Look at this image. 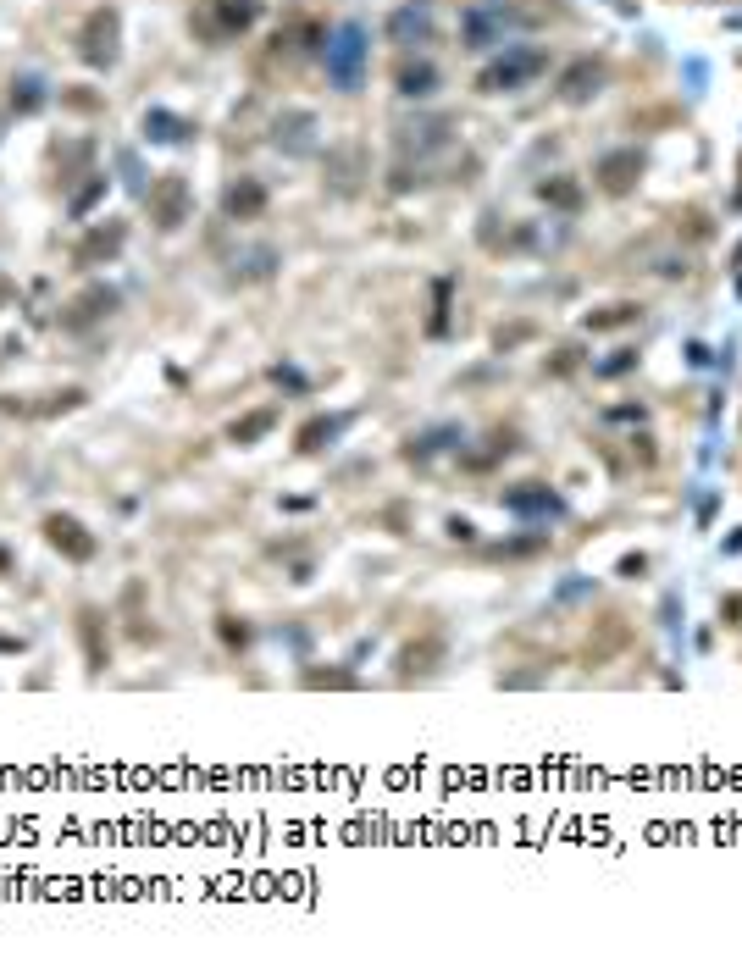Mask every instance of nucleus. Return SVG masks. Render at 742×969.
Masks as SVG:
<instances>
[{
    "mask_svg": "<svg viewBox=\"0 0 742 969\" xmlns=\"http://www.w3.org/2000/svg\"><path fill=\"white\" fill-rule=\"evenodd\" d=\"M538 200L571 216V211H582V183H576L571 172H554V178H543V183H538Z\"/></svg>",
    "mask_w": 742,
    "mask_h": 969,
    "instance_id": "nucleus-21",
    "label": "nucleus"
},
{
    "mask_svg": "<svg viewBox=\"0 0 742 969\" xmlns=\"http://www.w3.org/2000/svg\"><path fill=\"white\" fill-rule=\"evenodd\" d=\"M216 632H222V643L239 654V648H250V626L239 621V615H216Z\"/></svg>",
    "mask_w": 742,
    "mask_h": 969,
    "instance_id": "nucleus-30",
    "label": "nucleus"
},
{
    "mask_svg": "<svg viewBox=\"0 0 742 969\" xmlns=\"http://www.w3.org/2000/svg\"><path fill=\"white\" fill-rule=\"evenodd\" d=\"M637 316H643V305H632V300H615V305H604V311H587V333H610V327H632Z\"/></svg>",
    "mask_w": 742,
    "mask_h": 969,
    "instance_id": "nucleus-25",
    "label": "nucleus"
},
{
    "mask_svg": "<svg viewBox=\"0 0 742 969\" xmlns=\"http://www.w3.org/2000/svg\"><path fill=\"white\" fill-rule=\"evenodd\" d=\"M316 133H322L316 111H283V117L272 122V144L283 150V156H311V150H316Z\"/></svg>",
    "mask_w": 742,
    "mask_h": 969,
    "instance_id": "nucleus-13",
    "label": "nucleus"
},
{
    "mask_svg": "<svg viewBox=\"0 0 742 969\" xmlns=\"http://www.w3.org/2000/svg\"><path fill=\"white\" fill-rule=\"evenodd\" d=\"M432 0H405V6H394L388 12V39L394 45H405V50H416V45H427L432 39Z\"/></svg>",
    "mask_w": 742,
    "mask_h": 969,
    "instance_id": "nucleus-11",
    "label": "nucleus"
},
{
    "mask_svg": "<svg viewBox=\"0 0 742 969\" xmlns=\"http://www.w3.org/2000/svg\"><path fill=\"white\" fill-rule=\"evenodd\" d=\"M277 416H283V410H277V405H261V410H250V416H239V421H233V427H228V443H239V449H250V443H261L266 432L277 427Z\"/></svg>",
    "mask_w": 742,
    "mask_h": 969,
    "instance_id": "nucleus-20",
    "label": "nucleus"
},
{
    "mask_svg": "<svg viewBox=\"0 0 742 969\" xmlns=\"http://www.w3.org/2000/svg\"><path fill=\"white\" fill-rule=\"evenodd\" d=\"M632 366H637V349H615V355H610V360H599L593 371H599V377H626Z\"/></svg>",
    "mask_w": 742,
    "mask_h": 969,
    "instance_id": "nucleus-32",
    "label": "nucleus"
},
{
    "mask_svg": "<svg viewBox=\"0 0 742 969\" xmlns=\"http://www.w3.org/2000/svg\"><path fill=\"white\" fill-rule=\"evenodd\" d=\"M427 333H432V338H443V333H449V283H438V288H432V316H427Z\"/></svg>",
    "mask_w": 742,
    "mask_h": 969,
    "instance_id": "nucleus-27",
    "label": "nucleus"
},
{
    "mask_svg": "<svg viewBox=\"0 0 742 969\" xmlns=\"http://www.w3.org/2000/svg\"><path fill=\"white\" fill-rule=\"evenodd\" d=\"M111 615L100 610V604H84L78 610V637H84V665H89V676H100V670L111 665Z\"/></svg>",
    "mask_w": 742,
    "mask_h": 969,
    "instance_id": "nucleus-12",
    "label": "nucleus"
},
{
    "mask_svg": "<svg viewBox=\"0 0 742 969\" xmlns=\"http://www.w3.org/2000/svg\"><path fill=\"white\" fill-rule=\"evenodd\" d=\"M604 416H610V421H643L648 410L643 405H615V410H604Z\"/></svg>",
    "mask_w": 742,
    "mask_h": 969,
    "instance_id": "nucleus-36",
    "label": "nucleus"
},
{
    "mask_svg": "<svg viewBox=\"0 0 742 969\" xmlns=\"http://www.w3.org/2000/svg\"><path fill=\"white\" fill-rule=\"evenodd\" d=\"M366 61H371V45H366V23H338L327 34V84L338 95H355L366 84Z\"/></svg>",
    "mask_w": 742,
    "mask_h": 969,
    "instance_id": "nucleus-2",
    "label": "nucleus"
},
{
    "mask_svg": "<svg viewBox=\"0 0 742 969\" xmlns=\"http://www.w3.org/2000/svg\"><path fill=\"white\" fill-rule=\"evenodd\" d=\"M504 510H515V515H543V521H549V515L565 510V499H560V493H549L543 482H521V488L504 493Z\"/></svg>",
    "mask_w": 742,
    "mask_h": 969,
    "instance_id": "nucleus-16",
    "label": "nucleus"
},
{
    "mask_svg": "<svg viewBox=\"0 0 742 969\" xmlns=\"http://www.w3.org/2000/svg\"><path fill=\"white\" fill-rule=\"evenodd\" d=\"M449 538H460V543H471V538H477V527H471L466 515H455V521H449Z\"/></svg>",
    "mask_w": 742,
    "mask_h": 969,
    "instance_id": "nucleus-37",
    "label": "nucleus"
},
{
    "mask_svg": "<svg viewBox=\"0 0 742 969\" xmlns=\"http://www.w3.org/2000/svg\"><path fill=\"white\" fill-rule=\"evenodd\" d=\"M39 106H45L39 78H17V84H12V111H23V117H28V111H39Z\"/></svg>",
    "mask_w": 742,
    "mask_h": 969,
    "instance_id": "nucleus-28",
    "label": "nucleus"
},
{
    "mask_svg": "<svg viewBox=\"0 0 742 969\" xmlns=\"http://www.w3.org/2000/svg\"><path fill=\"white\" fill-rule=\"evenodd\" d=\"M222 211H228V222H255V216L266 211V183L261 178H233L228 189H222Z\"/></svg>",
    "mask_w": 742,
    "mask_h": 969,
    "instance_id": "nucleus-14",
    "label": "nucleus"
},
{
    "mask_svg": "<svg viewBox=\"0 0 742 969\" xmlns=\"http://www.w3.org/2000/svg\"><path fill=\"white\" fill-rule=\"evenodd\" d=\"M443 654V643H438V637H432V643H410L405 648V654H399V676H405V682H410V676H427V670H432V659H438Z\"/></svg>",
    "mask_w": 742,
    "mask_h": 969,
    "instance_id": "nucleus-26",
    "label": "nucleus"
},
{
    "mask_svg": "<svg viewBox=\"0 0 742 969\" xmlns=\"http://www.w3.org/2000/svg\"><path fill=\"white\" fill-rule=\"evenodd\" d=\"M111 311H117V288L95 283V288H84V294L61 311V322H67V327H95L100 316H111Z\"/></svg>",
    "mask_w": 742,
    "mask_h": 969,
    "instance_id": "nucleus-15",
    "label": "nucleus"
},
{
    "mask_svg": "<svg viewBox=\"0 0 742 969\" xmlns=\"http://www.w3.org/2000/svg\"><path fill=\"white\" fill-rule=\"evenodd\" d=\"M394 89H399L405 100H427L432 89H438V67H432V61H399Z\"/></svg>",
    "mask_w": 742,
    "mask_h": 969,
    "instance_id": "nucleus-18",
    "label": "nucleus"
},
{
    "mask_svg": "<svg viewBox=\"0 0 742 969\" xmlns=\"http://www.w3.org/2000/svg\"><path fill=\"white\" fill-rule=\"evenodd\" d=\"M144 205H150V222H156L161 233H178L183 222H189L194 211V189L183 172H161L156 183H150V194H144Z\"/></svg>",
    "mask_w": 742,
    "mask_h": 969,
    "instance_id": "nucleus-6",
    "label": "nucleus"
},
{
    "mask_svg": "<svg viewBox=\"0 0 742 969\" xmlns=\"http://www.w3.org/2000/svg\"><path fill=\"white\" fill-rule=\"evenodd\" d=\"M643 167H648L643 150H637V144H621V150H604V156H599L593 178H599L604 194H615V200H621V194H632L637 183H643Z\"/></svg>",
    "mask_w": 742,
    "mask_h": 969,
    "instance_id": "nucleus-9",
    "label": "nucleus"
},
{
    "mask_svg": "<svg viewBox=\"0 0 742 969\" xmlns=\"http://www.w3.org/2000/svg\"><path fill=\"white\" fill-rule=\"evenodd\" d=\"M643 571H648L643 554H626V560H621V576H643Z\"/></svg>",
    "mask_w": 742,
    "mask_h": 969,
    "instance_id": "nucleus-38",
    "label": "nucleus"
},
{
    "mask_svg": "<svg viewBox=\"0 0 742 969\" xmlns=\"http://www.w3.org/2000/svg\"><path fill=\"white\" fill-rule=\"evenodd\" d=\"M338 432H344V416H311L300 432H294V449H300V455H322Z\"/></svg>",
    "mask_w": 742,
    "mask_h": 969,
    "instance_id": "nucleus-22",
    "label": "nucleus"
},
{
    "mask_svg": "<svg viewBox=\"0 0 742 969\" xmlns=\"http://www.w3.org/2000/svg\"><path fill=\"white\" fill-rule=\"evenodd\" d=\"M455 443H466V432L460 427H427V432H416V438L405 443V460H432V455H443V449H455Z\"/></svg>",
    "mask_w": 742,
    "mask_h": 969,
    "instance_id": "nucleus-19",
    "label": "nucleus"
},
{
    "mask_svg": "<svg viewBox=\"0 0 742 969\" xmlns=\"http://www.w3.org/2000/svg\"><path fill=\"white\" fill-rule=\"evenodd\" d=\"M128 244V228L122 222H100L95 233H89L84 244H78V266H100V261H111V255Z\"/></svg>",
    "mask_w": 742,
    "mask_h": 969,
    "instance_id": "nucleus-17",
    "label": "nucleus"
},
{
    "mask_svg": "<svg viewBox=\"0 0 742 969\" xmlns=\"http://www.w3.org/2000/svg\"><path fill=\"white\" fill-rule=\"evenodd\" d=\"M449 133H455V122H449V117H443V111H438V117H410V122H399V128H394V144H399V156H432V150H443V144H449Z\"/></svg>",
    "mask_w": 742,
    "mask_h": 969,
    "instance_id": "nucleus-10",
    "label": "nucleus"
},
{
    "mask_svg": "<svg viewBox=\"0 0 742 969\" xmlns=\"http://www.w3.org/2000/svg\"><path fill=\"white\" fill-rule=\"evenodd\" d=\"M604 84H610V67H604V56H576L560 67V78H554V95L565 100V106H587V100H599Z\"/></svg>",
    "mask_w": 742,
    "mask_h": 969,
    "instance_id": "nucleus-7",
    "label": "nucleus"
},
{
    "mask_svg": "<svg viewBox=\"0 0 742 969\" xmlns=\"http://www.w3.org/2000/svg\"><path fill=\"white\" fill-rule=\"evenodd\" d=\"M543 72H549V50L504 45V56L488 61V67L477 72V89H482V95H515V89H527L532 78H543Z\"/></svg>",
    "mask_w": 742,
    "mask_h": 969,
    "instance_id": "nucleus-3",
    "label": "nucleus"
},
{
    "mask_svg": "<svg viewBox=\"0 0 742 969\" xmlns=\"http://www.w3.org/2000/svg\"><path fill=\"white\" fill-rule=\"evenodd\" d=\"M626 443H632V460H637V466H654V438H648V432H637V438H626Z\"/></svg>",
    "mask_w": 742,
    "mask_h": 969,
    "instance_id": "nucleus-34",
    "label": "nucleus"
},
{
    "mask_svg": "<svg viewBox=\"0 0 742 969\" xmlns=\"http://www.w3.org/2000/svg\"><path fill=\"white\" fill-rule=\"evenodd\" d=\"M45 543L56 554H67V560H78V565L100 554V538L84 527V521H78V515H67V510H50L45 515Z\"/></svg>",
    "mask_w": 742,
    "mask_h": 969,
    "instance_id": "nucleus-8",
    "label": "nucleus"
},
{
    "mask_svg": "<svg viewBox=\"0 0 742 969\" xmlns=\"http://www.w3.org/2000/svg\"><path fill=\"white\" fill-rule=\"evenodd\" d=\"M521 28H532V12H521L515 0H471L460 12V45L466 50H499L510 45Z\"/></svg>",
    "mask_w": 742,
    "mask_h": 969,
    "instance_id": "nucleus-1",
    "label": "nucleus"
},
{
    "mask_svg": "<svg viewBox=\"0 0 742 969\" xmlns=\"http://www.w3.org/2000/svg\"><path fill=\"white\" fill-rule=\"evenodd\" d=\"M100 189H106V178H95V183H89V189H84V194H78V200H72V211L84 216V211H89V205H95V200H100Z\"/></svg>",
    "mask_w": 742,
    "mask_h": 969,
    "instance_id": "nucleus-35",
    "label": "nucleus"
},
{
    "mask_svg": "<svg viewBox=\"0 0 742 969\" xmlns=\"http://www.w3.org/2000/svg\"><path fill=\"white\" fill-rule=\"evenodd\" d=\"M189 122H183V117H172V111H144V139H150V144H183V139H189Z\"/></svg>",
    "mask_w": 742,
    "mask_h": 969,
    "instance_id": "nucleus-23",
    "label": "nucleus"
},
{
    "mask_svg": "<svg viewBox=\"0 0 742 969\" xmlns=\"http://www.w3.org/2000/svg\"><path fill=\"white\" fill-rule=\"evenodd\" d=\"M305 687H360L355 670H305Z\"/></svg>",
    "mask_w": 742,
    "mask_h": 969,
    "instance_id": "nucleus-31",
    "label": "nucleus"
},
{
    "mask_svg": "<svg viewBox=\"0 0 742 969\" xmlns=\"http://www.w3.org/2000/svg\"><path fill=\"white\" fill-rule=\"evenodd\" d=\"M255 17H261V0H200L194 6V34L211 39V45H228V39L250 34Z\"/></svg>",
    "mask_w": 742,
    "mask_h": 969,
    "instance_id": "nucleus-4",
    "label": "nucleus"
},
{
    "mask_svg": "<svg viewBox=\"0 0 742 969\" xmlns=\"http://www.w3.org/2000/svg\"><path fill=\"white\" fill-rule=\"evenodd\" d=\"M720 626L742 632V593H720Z\"/></svg>",
    "mask_w": 742,
    "mask_h": 969,
    "instance_id": "nucleus-33",
    "label": "nucleus"
},
{
    "mask_svg": "<svg viewBox=\"0 0 742 969\" xmlns=\"http://www.w3.org/2000/svg\"><path fill=\"white\" fill-rule=\"evenodd\" d=\"M272 272H277L272 244H255V250H244V261H233V277H239V283H266Z\"/></svg>",
    "mask_w": 742,
    "mask_h": 969,
    "instance_id": "nucleus-24",
    "label": "nucleus"
},
{
    "mask_svg": "<svg viewBox=\"0 0 742 969\" xmlns=\"http://www.w3.org/2000/svg\"><path fill=\"white\" fill-rule=\"evenodd\" d=\"M117 45H122V12L117 6H95L84 17V28H78V61L84 67H111Z\"/></svg>",
    "mask_w": 742,
    "mask_h": 969,
    "instance_id": "nucleus-5",
    "label": "nucleus"
},
{
    "mask_svg": "<svg viewBox=\"0 0 742 969\" xmlns=\"http://www.w3.org/2000/svg\"><path fill=\"white\" fill-rule=\"evenodd\" d=\"M576 366H582V344H560V349H554V360H543L549 377H571Z\"/></svg>",
    "mask_w": 742,
    "mask_h": 969,
    "instance_id": "nucleus-29",
    "label": "nucleus"
}]
</instances>
